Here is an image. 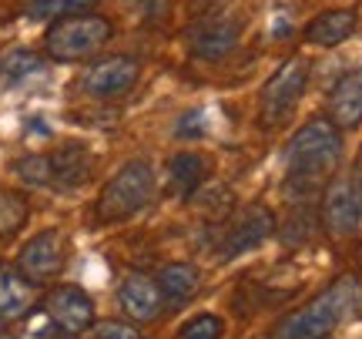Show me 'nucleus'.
Instances as JSON below:
<instances>
[{"label":"nucleus","mask_w":362,"mask_h":339,"mask_svg":"<svg viewBox=\"0 0 362 339\" xmlns=\"http://www.w3.org/2000/svg\"><path fill=\"white\" fill-rule=\"evenodd\" d=\"M67 262V239L57 229H47V232H37L24 248H21V259H17V269L30 286H44L61 275Z\"/></svg>","instance_id":"nucleus-6"},{"label":"nucleus","mask_w":362,"mask_h":339,"mask_svg":"<svg viewBox=\"0 0 362 339\" xmlns=\"http://www.w3.org/2000/svg\"><path fill=\"white\" fill-rule=\"evenodd\" d=\"M205 182V158L194 155V151H178L168 161V185L171 195L188 198L198 192V185Z\"/></svg>","instance_id":"nucleus-17"},{"label":"nucleus","mask_w":362,"mask_h":339,"mask_svg":"<svg viewBox=\"0 0 362 339\" xmlns=\"http://www.w3.org/2000/svg\"><path fill=\"white\" fill-rule=\"evenodd\" d=\"M27 202L17 192H0V239H11L27 222Z\"/></svg>","instance_id":"nucleus-20"},{"label":"nucleus","mask_w":362,"mask_h":339,"mask_svg":"<svg viewBox=\"0 0 362 339\" xmlns=\"http://www.w3.org/2000/svg\"><path fill=\"white\" fill-rule=\"evenodd\" d=\"M275 232V215H272L265 205H245L238 212L225 232V242H221V255L225 259H238L252 248H259L269 235Z\"/></svg>","instance_id":"nucleus-9"},{"label":"nucleus","mask_w":362,"mask_h":339,"mask_svg":"<svg viewBox=\"0 0 362 339\" xmlns=\"http://www.w3.org/2000/svg\"><path fill=\"white\" fill-rule=\"evenodd\" d=\"M309 84V64L305 61H285L262 88V98H259V115H262V125L265 128H279L285 117L296 111V105L302 101V91Z\"/></svg>","instance_id":"nucleus-5"},{"label":"nucleus","mask_w":362,"mask_h":339,"mask_svg":"<svg viewBox=\"0 0 362 339\" xmlns=\"http://www.w3.org/2000/svg\"><path fill=\"white\" fill-rule=\"evenodd\" d=\"M40 64H44V61H40L37 54H34V51H24V47H21V51H11V54H7L0 67H4V74H7V78L21 81V78H27V74H37Z\"/></svg>","instance_id":"nucleus-22"},{"label":"nucleus","mask_w":362,"mask_h":339,"mask_svg":"<svg viewBox=\"0 0 362 339\" xmlns=\"http://www.w3.org/2000/svg\"><path fill=\"white\" fill-rule=\"evenodd\" d=\"M94 4H98V0H27L24 13L30 21H61V17L88 11Z\"/></svg>","instance_id":"nucleus-19"},{"label":"nucleus","mask_w":362,"mask_h":339,"mask_svg":"<svg viewBox=\"0 0 362 339\" xmlns=\"http://www.w3.org/2000/svg\"><path fill=\"white\" fill-rule=\"evenodd\" d=\"M34 309V286L17 265H0V323H17Z\"/></svg>","instance_id":"nucleus-13"},{"label":"nucleus","mask_w":362,"mask_h":339,"mask_svg":"<svg viewBox=\"0 0 362 339\" xmlns=\"http://www.w3.org/2000/svg\"><path fill=\"white\" fill-rule=\"evenodd\" d=\"M57 339H78V336H57Z\"/></svg>","instance_id":"nucleus-26"},{"label":"nucleus","mask_w":362,"mask_h":339,"mask_svg":"<svg viewBox=\"0 0 362 339\" xmlns=\"http://www.w3.org/2000/svg\"><path fill=\"white\" fill-rule=\"evenodd\" d=\"M141 78V64L134 57H104L98 64H90L81 78V88L90 94V98H101V101H111V98H124V94L138 84Z\"/></svg>","instance_id":"nucleus-7"},{"label":"nucleus","mask_w":362,"mask_h":339,"mask_svg":"<svg viewBox=\"0 0 362 339\" xmlns=\"http://www.w3.org/2000/svg\"><path fill=\"white\" fill-rule=\"evenodd\" d=\"M155 282H158V289H161L165 302H185L198 292L202 275H198V269L188 265V262H171V265H165V269L158 272Z\"/></svg>","instance_id":"nucleus-18"},{"label":"nucleus","mask_w":362,"mask_h":339,"mask_svg":"<svg viewBox=\"0 0 362 339\" xmlns=\"http://www.w3.org/2000/svg\"><path fill=\"white\" fill-rule=\"evenodd\" d=\"M339 158H342V134L329 117H312L292 134L285 148V188L296 202L322 192L325 182H332Z\"/></svg>","instance_id":"nucleus-1"},{"label":"nucleus","mask_w":362,"mask_h":339,"mask_svg":"<svg viewBox=\"0 0 362 339\" xmlns=\"http://www.w3.org/2000/svg\"><path fill=\"white\" fill-rule=\"evenodd\" d=\"M107 40H111V21L107 17H101V13H71V17H61V21H54L47 27L44 51L54 61L74 64V61L94 57Z\"/></svg>","instance_id":"nucleus-3"},{"label":"nucleus","mask_w":362,"mask_h":339,"mask_svg":"<svg viewBox=\"0 0 362 339\" xmlns=\"http://www.w3.org/2000/svg\"><path fill=\"white\" fill-rule=\"evenodd\" d=\"M362 302L359 282L342 275L329 289H322L309 306H302L296 313H288L272 329V339H325L339 323H346Z\"/></svg>","instance_id":"nucleus-2"},{"label":"nucleus","mask_w":362,"mask_h":339,"mask_svg":"<svg viewBox=\"0 0 362 339\" xmlns=\"http://www.w3.org/2000/svg\"><path fill=\"white\" fill-rule=\"evenodd\" d=\"M356 30V13L352 11H325L305 27V40L319 47H336Z\"/></svg>","instance_id":"nucleus-16"},{"label":"nucleus","mask_w":362,"mask_h":339,"mask_svg":"<svg viewBox=\"0 0 362 339\" xmlns=\"http://www.w3.org/2000/svg\"><path fill=\"white\" fill-rule=\"evenodd\" d=\"M329 121L336 128H356L362 125V71H352L329 94Z\"/></svg>","instance_id":"nucleus-14"},{"label":"nucleus","mask_w":362,"mask_h":339,"mask_svg":"<svg viewBox=\"0 0 362 339\" xmlns=\"http://www.w3.org/2000/svg\"><path fill=\"white\" fill-rule=\"evenodd\" d=\"M117 299H121V309L128 319L134 323H155L158 316L165 313V296L151 275H141V272H131L121 289H117Z\"/></svg>","instance_id":"nucleus-11"},{"label":"nucleus","mask_w":362,"mask_h":339,"mask_svg":"<svg viewBox=\"0 0 362 339\" xmlns=\"http://www.w3.org/2000/svg\"><path fill=\"white\" fill-rule=\"evenodd\" d=\"M17 175L27 185H51V155H27L17 161Z\"/></svg>","instance_id":"nucleus-23"},{"label":"nucleus","mask_w":362,"mask_h":339,"mask_svg":"<svg viewBox=\"0 0 362 339\" xmlns=\"http://www.w3.org/2000/svg\"><path fill=\"white\" fill-rule=\"evenodd\" d=\"M202 131H205V117L198 115V111H192V115L181 117V125H178L181 138H194V134H202Z\"/></svg>","instance_id":"nucleus-25"},{"label":"nucleus","mask_w":362,"mask_h":339,"mask_svg":"<svg viewBox=\"0 0 362 339\" xmlns=\"http://www.w3.org/2000/svg\"><path fill=\"white\" fill-rule=\"evenodd\" d=\"M44 309L51 316V323L67 336H78L84 329L94 326V302L81 286H57L47 292Z\"/></svg>","instance_id":"nucleus-10"},{"label":"nucleus","mask_w":362,"mask_h":339,"mask_svg":"<svg viewBox=\"0 0 362 339\" xmlns=\"http://www.w3.org/2000/svg\"><path fill=\"white\" fill-rule=\"evenodd\" d=\"M188 44L194 57H221L238 44V24L232 17H205L188 34Z\"/></svg>","instance_id":"nucleus-12"},{"label":"nucleus","mask_w":362,"mask_h":339,"mask_svg":"<svg viewBox=\"0 0 362 339\" xmlns=\"http://www.w3.org/2000/svg\"><path fill=\"white\" fill-rule=\"evenodd\" d=\"M94 339H141V333L121 319H101L94 323Z\"/></svg>","instance_id":"nucleus-24"},{"label":"nucleus","mask_w":362,"mask_h":339,"mask_svg":"<svg viewBox=\"0 0 362 339\" xmlns=\"http://www.w3.org/2000/svg\"><path fill=\"white\" fill-rule=\"evenodd\" d=\"M221 333H225L221 316H215V313H198V316H192V319L181 326L178 339H221Z\"/></svg>","instance_id":"nucleus-21"},{"label":"nucleus","mask_w":362,"mask_h":339,"mask_svg":"<svg viewBox=\"0 0 362 339\" xmlns=\"http://www.w3.org/2000/svg\"><path fill=\"white\" fill-rule=\"evenodd\" d=\"M151 198H155V168H151L148 161H128V165L101 188L94 215H98L101 225L124 222L131 215H138Z\"/></svg>","instance_id":"nucleus-4"},{"label":"nucleus","mask_w":362,"mask_h":339,"mask_svg":"<svg viewBox=\"0 0 362 339\" xmlns=\"http://www.w3.org/2000/svg\"><path fill=\"white\" fill-rule=\"evenodd\" d=\"M359 175H362V155H359Z\"/></svg>","instance_id":"nucleus-27"},{"label":"nucleus","mask_w":362,"mask_h":339,"mask_svg":"<svg viewBox=\"0 0 362 339\" xmlns=\"http://www.w3.org/2000/svg\"><path fill=\"white\" fill-rule=\"evenodd\" d=\"M322 222L325 229L339 239L346 235H356L362 222V198H359V188L356 182L349 178H332L325 185L322 192Z\"/></svg>","instance_id":"nucleus-8"},{"label":"nucleus","mask_w":362,"mask_h":339,"mask_svg":"<svg viewBox=\"0 0 362 339\" xmlns=\"http://www.w3.org/2000/svg\"><path fill=\"white\" fill-rule=\"evenodd\" d=\"M51 185L57 188H78L90 178V155L88 148H81V144H64L61 151H54L51 155Z\"/></svg>","instance_id":"nucleus-15"}]
</instances>
